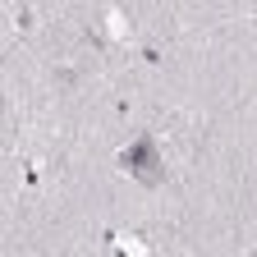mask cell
<instances>
[{
	"instance_id": "1",
	"label": "cell",
	"mask_w": 257,
	"mask_h": 257,
	"mask_svg": "<svg viewBox=\"0 0 257 257\" xmlns=\"http://www.w3.org/2000/svg\"><path fill=\"white\" fill-rule=\"evenodd\" d=\"M119 166L128 175H138V179H152L156 184V170H161V152H156V138H134V147H124L119 152Z\"/></svg>"
},
{
	"instance_id": "2",
	"label": "cell",
	"mask_w": 257,
	"mask_h": 257,
	"mask_svg": "<svg viewBox=\"0 0 257 257\" xmlns=\"http://www.w3.org/2000/svg\"><path fill=\"white\" fill-rule=\"evenodd\" d=\"M55 83L60 87H78L83 83V64H60V69H55Z\"/></svg>"
},
{
	"instance_id": "3",
	"label": "cell",
	"mask_w": 257,
	"mask_h": 257,
	"mask_svg": "<svg viewBox=\"0 0 257 257\" xmlns=\"http://www.w3.org/2000/svg\"><path fill=\"white\" fill-rule=\"evenodd\" d=\"M14 28H19V32H32V28H37V10H32V5L14 10Z\"/></svg>"
},
{
	"instance_id": "4",
	"label": "cell",
	"mask_w": 257,
	"mask_h": 257,
	"mask_svg": "<svg viewBox=\"0 0 257 257\" xmlns=\"http://www.w3.org/2000/svg\"><path fill=\"white\" fill-rule=\"evenodd\" d=\"M138 55H143V64H161V60H166V46H161V42H143Z\"/></svg>"
},
{
	"instance_id": "5",
	"label": "cell",
	"mask_w": 257,
	"mask_h": 257,
	"mask_svg": "<svg viewBox=\"0 0 257 257\" xmlns=\"http://www.w3.org/2000/svg\"><path fill=\"white\" fill-rule=\"evenodd\" d=\"M37 179H42V170L32 166V161H23V184H28V188H37Z\"/></svg>"
},
{
	"instance_id": "6",
	"label": "cell",
	"mask_w": 257,
	"mask_h": 257,
	"mask_svg": "<svg viewBox=\"0 0 257 257\" xmlns=\"http://www.w3.org/2000/svg\"><path fill=\"white\" fill-rule=\"evenodd\" d=\"M115 257H128V252H124V248H115Z\"/></svg>"
},
{
	"instance_id": "7",
	"label": "cell",
	"mask_w": 257,
	"mask_h": 257,
	"mask_svg": "<svg viewBox=\"0 0 257 257\" xmlns=\"http://www.w3.org/2000/svg\"><path fill=\"white\" fill-rule=\"evenodd\" d=\"M243 257H257V248H248V252H243Z\"/></svg>"
}]
</instances>
